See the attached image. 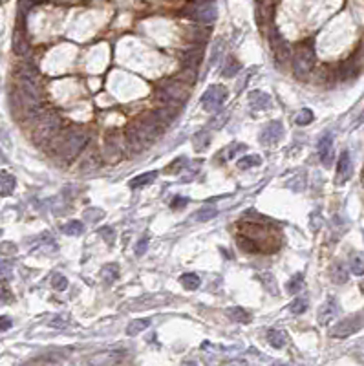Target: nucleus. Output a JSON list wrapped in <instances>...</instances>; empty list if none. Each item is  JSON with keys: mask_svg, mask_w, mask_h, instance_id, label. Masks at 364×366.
<instances>
[{"mask_svg": "<svg viewBox=\"0 0 364 366\" xmlns=\"http://www.w3.org/2000/svg\"><path fill=\"white\" fill-rule=\"evenodd\" d=\"M313 119H315V116H313V112L309 108H304L302 112L297 116V125H300V127H306V125H309V123H313Z\"/></svg>", "mask_w": 364, "mask_h": 366, "instance_id": "nucleus-35", "label": "nucleus"}, {"mask_svg": "<svg viewBox=\"0 0 364 366\" xmlns=\"http://www.w3.org/2000/svg\"><path fill=\"white\" fill-rule=\"evenodd\" d=\"M227 313L233 321H236V323H240V324H246L251 321V315L247 313V310H244V308H231Z\"/></svg>", "mask_w": 364, "mask_h": 366, "instance_id": "nucleus-29", "label": "nucleus"}, {"mask_svg": "<svg viewBox=\"0 0 364 366\" xmlns=\"http://www.w3.org/2000/svg\"><path fill=\"white\" fill-rule=\"evenodd\" d=\"M156 176H158V172L156 170H152V172H145V174H139L136 176V178L130 181V187L132 189H141L145 187V185H149V183H152L154 179H156Z\"/></svg>", "mask_w": 364, "mask_h": 366, "instance_id": "nucleus-21", "label": "nucleus"}, {"mask_svg": "<svg viewBox=\"0 0 364 366\" xmlns=\"http://www.w3.org/2000/svg\"><path fill=\"white\" fill-rule=\"evenodd\" d=\"M240 70H241L240 61L234 59V57H229L227 61H225L224 68H222V75H224V77H234Z\"/></svg>", "mask_w": 364, "mask_h": 366, "instance_id": "nucleus-20", "label": "nucleus"}, {"mask_svg": "<svg viewBox=\"0 0 364 366\" xmlns=\"http://www.w3.org/2000/svg\"><path fill=\"white\" fill-rule=\"evenodd\" d=\"M52 326L53 328H66V318L64 317H55L52 321Z\"/></svg>", "mask_w": 364, "mask_h": 366, "instance_id": "nucleus-40", "label": "nucleus"}, {"mask_svg": "<svg viewBox=\"0 0 364 366\" xmlns=\"http://www.w3.org/2000/svg\"><path fill=\"white\" fill-rule=\"evenodd\" d=\"M59 128H61V118H59L57 113L53 112L44 113L42 118L39 119V125H37L35 134H33L35 135V141L39 145L48 143V141H52L57 135Z\"/></svg>", "mask_w": 364, "mask_h": 366, "instance_id": "nucleus-4", "label": "nucleus"}, {"mask_svg": "<svg viewBox=\"0 0 364 366\" xmlns=\"http://www.w3.org/2000/svg\"><path fill=\"white\" fill-rule=\"evenodd\" d=\"M244 148H246L244 145H234V147H231V150H229V157H234L238 152H241Z\"/></svg>", "mask_w": 364, "mask_h": 366, "instance_id": "nucleus-41", "label": "nucleus"}, {"mask_svg": "<svg viewBox=\"0 0 364 366\" xmlns=\"http://www.w3.org/2000/svg\"><path fill=\"white\" fill-rule=\"evenodd\" d=\"M156 96H158V99L161 101L163 105L178 106V105H181V103H185L187 97L190 96V84L183 83V81H180V79H174V81H171V83L163 84Z\"/></svg>", "mask_w": 364, "mask_h": 366, "instance_id": "nucleus-2", "label": "nucleus"}, {"mask_svg": "<svg viewBox=\"0 0 364 366\" xmlns=\"http://www.w3.org/2000/svg\"><path fill=\"white\" fill-rule=\"evenodd\" d=\"M331 277H333V282L344 284V282L348 280V269H346V266H343L341 262H335L333 267H331Z\"/></svg>", "mask_w": 364, "mask_h": 366, "instance_id": "nucleus-24", "label": "nucleus"}, {"mask_svg": "<svg viewBox=\"0 0 364 366\" xmlns=\"http://www.w3.org/2000/svg\"><path fill=\"white\" fill-rule=\"evenodd\" d=\"M225 99H227V90L222 84H212L205 90V94L200 99V105L205 112H218L224 106Z\"/></svg>", "mask_w": 364, "mask_h": 366, "instance_id": "nucleus-6", "label": "nucleus"}, {"mask_svg": "<svg viewBox=\"0 0 364 366\" xmlns=\"http://www.w3.org/2000/svg\"><path fill=\"white\" fill-rule=\"evenodd\" d=\"M258 2H263V0H258Z\"/></svg>", "mask_w": 364, "mask_h": 366, "instance_id": "nucleus-47", "label": "nucleus"}, {"mask_svg": "<svg viewBox=\"0 0 364 366\" xmlns=\"http://www.w3.org/2000/svg\"><path fill=\"white\" fill-rule=\"evenodd\" d=\"M0 185H2V196H9V194L15 191L17 179H15L13 174H9V172L2 170V179H0Z\"/></svg>", "mask_w": 364, "mask_h": 366, "instance_id": "nucleus-19", "label": "nucleus"}, {"mask_svg": "<svg viewBox=\"0 0 364 366\" xmlns=\"http://www.w3.org/2000/svg\"><path fill=\"white\" fill-rule=\"evenodd\" d=\"M202 61V48H194L189 50V52L185 53V62L189 64V68H196Z\"/></svg>", "mask_w": 364, "mask_h": 366, "instance_id": "nucleus-33", "label": "nucleus"}, {"mask_svg": "<svg viewBox=\"0 0 364 366\" xmlns=\"http://www.w3.org/2000/svg\"><path fill=\"white\" fill-rule=\"evenodd\" d=\"M338 311H341V306H338V301L335 299V296H328L326 299V302L321 306V310H319V313H317V318H319V324H322V326H326V324H329L331 321H333L335 317L338 315Z\"/></svg>", "mask_w": 364, "mask_h": 366, "instance_id": "nucleus-11", "label": "nucleus"}, {"mask_svg": "<svg viewBox=\"0 0 364 366\" xmlns=\"http://www.w3.org/2000/svg\"><path fill=\"white\" fill-rule=\"evenodd\" d=\"M117 274H119L117 264H108V266H105V267H103V271H101V277L105 279L106 284L114 282V280L117 279Z\"/></svg>", "mask_w": 364, "mask_h": 366, "instance_id": "nucleus-34", "label": "nucleus"}, {"mask_svg": "<svg viewBox=\"0 0 364 366\" xmlns=\"http://www.w3.org/2000/svg\"><path fill=\"white\" fill-rule=\"evenodd\" d=\"M99 235L105 238L106 244H114V236H115L114 229H110V227H101V229H99Z\"/></svg>", "mask_w": 364, "mask_h": 366, "instance_id": "nucleus-38", "label": "nucleus"}, {"mask_svg": "<svg viewBox=\"0 0 364 366\" xmlns=\"http://www.w3.org/2000/svg\"><path fill=\"white\" fill-rule=\"evenodd\" d=\"M130 127L134 128V130H136L137 134H139L141 138L147 141V143L152 145L154 141L158 140L159 135L163 134V130H165V127H167V123L159 118L158 112H150V113H143V116H139L136 121L132 123Z\"/></svg>", "mask_w": 364, "mask_h": 366, "instance_id": "nucleus-1", "label": "nucleus"}, {"mask_svg": "<svg viewBox=\"0 0 364 366\" xmlns=\"http://www.w3.org/2000/svg\"><path fill=\"white\" fill-rule=\"evenodd\" d=\"M150 326V318H137V321H134V323L128 324L127 328V335L130 337H136L137 333H141L143 330H147V328Z\"/></svg>", "mask_w": 364, "mask_h": 366, "instance_id": "nucleus-22", "label": "nucleus"}, {"mask_svg": "<svg viewBox=\"0 0 364 366\" xmlns=\"http://www.w3.org/2000/svg\"><path fill=\"white\" fill-rule=\"evenodd\" d=\"M88 143L86 132H68L59 143V154L66 159H74Z\"/></svg>", "mask_w": 364, "mask_h": 366, "instance_id": "nucleus-5", "label": "nucleus"}, {"mask_svg": "<svg viewBox=\"0 0 364 366\" xmlns=\"http://www.w3.org/2000/svg\"><path fill=\"white\" fill-rule=\"evenodd\" d=\"M302 288H304V274L295 273L289 279V282H287V291H289L291 295H297V293L302 291Z\"/></svg>", "mask_w": 364, "mask_h": 366, "instance_id": "nucleus-27", "label": "nucleus"}, {"mask_svg": "<svg viewBox=\"0 0 364 366\" xmlns=\"http://www.w3.org/2000/svg\"><path fill=\"white\" fill-rule=\"evenodd\" d=\"M147 247H149V236H143V238L137 242V245H136V255L137 257H143L145 255V251H147Z\"/></svg>", "mask_w": 364, "mask_h": 366, "instance_id": "nucleus-39", "label": "nucleus"}, {"mask_svg": "<svg viewBox=\"0 0 364 366\" xmlns=\"http://www.w3.org/2000/svg\"><path fill=\"white\" fill-rule=\"evenodd\" d=\"M187 203V200H185V198H176L174 201H172V207H176V209H181L180 205H185Z\"/></svg>", "mask_w": 364, "mask_h": 366, "instance_id": "nucleus-43", "label": "nucleus"}, {"mask_svg": "<svg viewBox=\"0 0 364 366\" xmlns=\"http://www.w3.org/2000/svg\"><path fill=\"white\" fill-rule=\"evenodd\" d=\"M260 282L263 284V288L268 289L271 295H278V286H277V280L273 279V274L269 273H262L260 274Z\"/></svg>", "mask_w": 364, "mask_h": 366, "instance_id": "nucleus-31", "label": "nucleus"}, {"mask_svg": "<svg viewBox=\"0 0 364 366\" xmlns=\"http://www.w3.org/2000/svg\"><path fill=\"white\" fill-rule=\"evenodd\" d=\"M125 135H127L128 147H130L134 152H143L147 147H150V145L147 143V141L143 140V138H141V135L137 134V132L134 130L132 127H128V130H127V134H125Z\"/></svg>", "mask_w": 364, "mask_h": 366, "instance_id": "nucleus-14", "label": "nucleus"}, {"mask_svg": "<svg viewBox=\"0 0 364 366\" xmlns=\"http://www.w3.org/2000/svg\"><path fill=\"white\" fill-rule=\"evenodd\" d=\"M218 216V211L214 209V207H203V209L196 211L192 216L194 222H209V220L216 218Z\"/></svg>", "mask_w": 364, "mask_h": 366, "instance_id": "nucleus-23", "label": "nucleus"}, {"mask_svg": "<svg viewBox=\"0 0 364 366\" xmlns=\"http://www.w3.org/2000/svg\"><path fill=\"white\" fill-rule=\"evenodd\" d=\"M190 18L202 22V24H212L218 17V11L212 6V2H194V6L189 9Z\"/></svg>", "mask_w": 364, "mask_h": 366, "instance_id": "nucleus-8", "label": "nucleus"}, {"mask_svg": "<svg viewBox=\"0 0 364 366\" xmlns=\"http://www.w3.org/2000/svg\"><path fill=\"white\" fill-rule=\"evenodd\" d=\"M260 163H262V157L256 156V154H253V156H244L238 159V169L240 170H247V169H253V167H258Z\"/></svg>", "mask_w": 364, "mask_h": 366, "instance_id": "nucleus-26", "label": "nucleus"}, {"mask_svg": "<svg viewBox=\"0 0 364 366\" xmlns=\"http://www.w3.org/2000/svg\"><path fill=\"white\" fill-rule=\"evenodd\" d=\"M360 123H364V112H362V113H360V116H359V121H357V123H355V125H353V127H357V125H360Z\"/></svg>", "mask_w": 364, "mask_h": 366, "instance_id": "nucleus-45", "label": "nucleus"}, {"mask_svg": "<svg viewBox=\"0 0 364 366\" xmlns=\"http://www.w3.org/2000/svg\"><path fill=\"white\" fill-rule=\"evenodd\" d=\"M271 46H273V53H275V59H277L278 62H287L291 59V46L287 44V40L278 33V30H273Z\"/></svg>", "mask_w": 364, "mask_h": 366, "instance_id": "nucleus-10", "label": "nucleus"}, {"mask_svg": "<svg viewBox=\"0 0 364 366\" xmlns=\"http://www.w3.org/2000/svg\"><path fill=\"white\" fill-rule=\"evenodd\" d=\"M268 342L273 346V348H284L287 345V335H285V331L282 330H269L268 331Z\"/></svg>", "mask_w": 364, "mask_h": 366, "instance_id": "nucleus-16", "label": "nucleus"}, {"mask_svg": "<svg viewBox=\"0 0 364 366\" xmlns=\"http://www.w3.org/2000/svg\"><path fill=\"white\" fill-rule=\"evenodd\" d=\"M249 103L253 110H268L271 106V97L265 92H251Z\"/></svg>", "mask_w": 364, "mask_h": 366, "instance_id": "nucleus-15", "label": "nucleus"}, {"mask_svg": "<svg viewBox=\"0 0 364 366\" xmlns=\"http://www.w3.org/2000/svg\"><path fill=\"white\" fill-rule=\"evenodd\" d=\"M350 271L355 274V277H360V274H364V253H360V251L351 253V257H350Z\"/></svg>", "mask_w": 364, "mask_h": 366, "instance_id": "nucleus-17", "label": "nucleus"}, {"mask_svg": "<svg viewBox=\"0 0 364 366\" xmlns=\"http://www.w3.org/2000/svg\"><path fill=\"white\" fill-rule=\"evenodd\" d=\"M315 66V50L309 44H300L293 53V72L299 79H304L311 74Z\"/></svg>", "mask_w": 364, "mask_h": 366, "instance_id": "nucleus-3", "label": "nucleus"}, {"mask_svg": "<svg viewBox=\"0 0 364 366\" xmlns=\"http://www.w3.org/2000/svg\"><path fill=\"white\" fill-rule=\"evenodd\" d=\"M284 138V127L280 121H271L260 132V143L263 147H275Z\"/></svg>", "mask_w": 364, "mask_h": 366, "instance_id": "nucleus-9", "label": "nucleus"}, {"mask_svg": "<svg viewBox=\"0 0 364 366\" xmlns=\"http://www.w3.org/2000/svg\"><path fill=\"white\" fill-rule=\"evenodd\" d=\"M62 231H64L68 236H79L84 233V225H83V222H79V220H74V222L66 223V225L62 227Z\"/></svg>", "mask_w": 364, "mask_h": 366, "instance_id": "nucleus-32", "label": "nucleus"}, {"mask_svg": "<svg viewBox=\"0 0 364 366\" xmlns=\"http://www.w3.org/2000/svg\"><path fill=\"white\" fill-rule=\"evenodd\" d=\"M360 291L364 293V280H362V282H360Z\"/></svg>", "mask_w": 364, "mask_h": 366, "instance_id": "nucleus-46", "label": "nucleus"}, {"mask_svg": "<svg viewBox=\"0 0 364 366\" xmlns=\"http://www.w3.org/2000/svg\"><path fill=\"white\" fill-rule=\"evenodd\" d=\"M307 306H309V301H307L306 296H299V299H295L289 304V311L293 315H302L307 310Z\"/></svg>", "mask_w": 364, "mask_h": 366, "instance_id": "nucleus-30", "label": "nucleus"}, {"mask_svg": "<svg viewBox=\"0 0 364 366\" xmlns=\"http://www.w3.org/2000/svg\"><path fill=\"white\" fill-rule=\"evenodd\" d=\"M351 170H353V167H351L350 152L344 150V152L338 156V163H337V183L338 185H343V183H346L348 179H350Z\"/></svg>", "mask_w": 364, "mask_h": 366, "instance_id": "nucleus-13", "label": "nucleus"}, {"mask_svg": "<svg viewBox=\"0 0 364 366\" xmlns=\"http://www.w3.org/2000/svg\"><path fill=\"white\" fill-rule=\"evenodd\" d=\"M236 244L238 247L241 249V251H246V253H258V245H256V242L253 240V236L249 235H240L236 238Z\"/></svg>", "mask_w": 364, "mask_h": 366, "instance_id": "nucleus-18", "label": "nucleus"}, {"mask_svg": "<svg viewBox=\"0 0 364 366\" xmlns=\"http://www.w3.org/2000/svg\"><path fill=\"white\" fill-rule=\"evenodd\" d=\"M52 286H53V289H57V291H64V289L68 288V280H66L64 274L57 273V274H53Z\"/></svg>", "mask_w": 364, "mask_h": 366, "instance_id": "nucleus-37", "label": "nucleus"}, {"mask_svg": "<svg viewBox=\"0 0 364 366\" xmlns=\"http://www.w3.org/2000/svg\"><path fill=\"white\" fill-rule=\"evenodd\" d=\"M333 156H335L333 135L326 134L324 138H321V141H319V157H321V162L324 163V167H331Z\"/></svg>", "mask_w": 364, "mask_h": 366, "instance_id": "nucleus-12", "label": "nucleus"}, {"mask_svg": "<svg viewBox=\"0 0 364 366\" xmlns=\"http://www.w3.org/2000/svg\"><path fill=\"white\" fill-rule=\"evenodd\" d=\"M357 359H359V361H362V362H364V348L357 350Z\"/></svg>", "mask_w": 364, "mask_h": 366, "instance_id": "nucleus-44", "label": "nucleus"}, {"mask_svg": "<svg viewBox=\"0 0 364 366\" xmlns=\"http://www.w3.org/2000/svg\"><path fill=\"white\" fill-rule=\"evenodd\" d=\"M13 50H15V53H17V55H26V53L30 52L28 40H24L20 30H18L17 33H15V37H13Z\"/></svg>", "mask_w": 364, "mask_h": 366, "instance_id": "nucleus-25", "label": "nucleus"}, {"mask_svg": "<svg viewBox=\"0 0 364 366\" xmlns=\"http://www.w3.org/2000/svg\"><path fill=\"white\" fill-rule=\"evenodd\" d=\"M362 326H364V311H360V313L346 317L338 324H335L333 330H331V337H335V339H344V337H350L353 335V333H357Z\"/></svg>", "mask_w": 364, "mask_h": 366, "instance_id": "nucleus-7", "label": "nucleus"}, {"mask_svg": "<svg viewBox=\"0 0 364 366\" xmlns=\"http://www.w3.org/2000/svg\"><path fill=\"white\" fill-rule=\"evenodd\" d=\"M180 282H181V286H183L185 289H189V291H194V289L200 288V277L194 273L183 274V277L180 279Z\"/></svg>", "mask_w": 364, "mask_h": 366, "instance_id": "nucleus-28", "label": "nucleus"}, {"mask_svg": "<svg viewBox=\"0 0 364 366\" xmlns=\"http://www.w3.org/2000/svg\"><path fill=\"white\" fill-rule=\"evenodd\" d=\"M9 328H11V318L4 315V317H2V331H8Z\"/></svg>", "mask_w": 364, "mask_h": 366, "instance_id": "nucleus-42", "label": "nucleus"}, {"mask_svg": "<svg viewBox=\"0 0 364 366\" xmlns=\"http://www.w3.org/2000/svg\"><path fill=\"white\" fill-rule=\"evenodd\" d=\"M176 79H180V81H183V83H187V84H190V86H192L194 81H196L194 68H185V70H181L180 74L176 75Z\"/></svg>", "mask_w": 364, "mask_h": 366, "instance_id": "nucleus-36", "label": "nucleus"}]
</instances>
